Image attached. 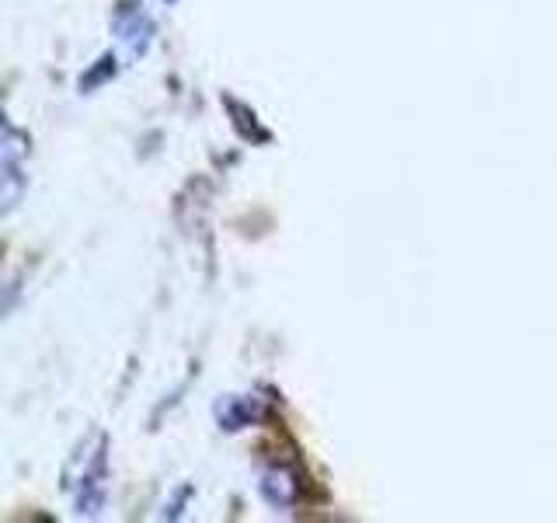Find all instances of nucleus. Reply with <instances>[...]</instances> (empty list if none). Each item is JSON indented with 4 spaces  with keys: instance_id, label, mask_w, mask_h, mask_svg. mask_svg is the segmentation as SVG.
<instances>
[{
    "instance_id": "1",
    "label": "nucleus",
    "mask_w": 557,
    "mask_h": 523,
    "mask_svg": "<svg viewBox=\"0 0 557 523\" xmlns=\"http://www.w3.org/2000/svg\"><path fill=\"white\" fill-rule=\"evenodd\" d=\"M22 136L14 133V126H4V147H0V171H4V209H14L17 196L25 185V168H22Z\"/></svg>"
}]
</instances>
